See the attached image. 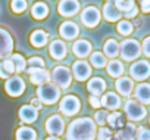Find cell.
Listing matches in <instances>:
<instances>
[{
  "label": "cell",
  "mask_w": 150,
  "mask_h": 140,
  "mask_svg": "<svg viewBox=\"0 0 150 140\" xmlns=\"http://www.w3.org/2000/svg\"><path fill=\"white\" fill-rule=\"evenodd\" d=\"M11 60H12V63H13V66H15V72H22V71H25L27 62H25L24 56H21V55H12V56H11Z\"/></svg>",
  "instance_id": "obj_33"
},
{
  "label": "cell",
  "mask_w": 150,
  "mask_h": 140,
  "mask_svg": "<svg viewBox=\"0 0 150 140\" xmlns=\"http://www.w3.org/2000/svg\"><path fill=\"white\" fill-rule=\"evenodd\" d=\"M37 96L38 99L41 100V103H46V105H53L59 100L60 97V90L59 87H56L54 84L52 83H46V84H41L37 90Z\"/></svg>",
  "instance_id": "obj_3"
},
{
  "label": "cell",
  "mask_w": 150,
  "mask_h": 140,
  "mask_svg": "<svg viewBox=\"0 0 150 140\" xmlns=\"http://www.w3.org/2000/svg\"><path fill=\"white\" fill-rule=\"evenodd\" d=\"M57 9L62 16L69 18V16L77 15V12L80 9V3H78V0H60Z\"/></svg>",
  "instance_id": "obj_14"
},
{
  "label": "cell",
  "mask_w": 150,
  "mask_h": 140,
  "mask_svg": "<svg viewBox=\"0 0 150 140\" xmlns=\"http://www.w3.org/2000/svg\"><path fill=\"white\" fill-rule=\"evenodd\" d=\"M72 72L78 81H86L91 75V68L86 60L81 59V60H77L72 65Z\"/></svg>",
  "instance_id": "obj_11"
},
{
  "label": "cell",
  "mask_w": 150,
  "mask_h": 140,
  "mask_svg": "<svg viewBox=\"0 0 150 140\" xmlns=\"http://www.w3.org/2000/svg\"><path fill=\"white\" fill-rule=\"evenodd\" d=\"M81 21L86 27L88 28H94L97 27V24L100 22V12L96 6H88L83 11L81 14Z\"/></svg>",
  "instance_id": "obj_9"
},
{
  "label": "cell",
  "mask_w": 150,
  "mask_h": 140,
  "mask_svg": "<svg viewBox=\"0 0 150 140\" xmlns=\"http://www.w3.org/2000/svg\"><path fill=\"white\" fill-rule=\"evenodd\" d=\"M96 134V122L91 118H77L66 130V140H94Z\"/></svg>",
  "instance_id": "obj_1"
},
{
  "label": "cell",
  "mask_w": 150,
  "mask_h": 140,
  "mask_svg": "<svg viewBox=\"0 0 150 140\" xmlns=\"http://www.w3.org/2000/svg\"><path fill=\"white\" fill-rule=\"evenodd\" d=\"M149 122H150V119H149Z\"/></svg>",
  "instance_id": "obj_48"
},
{
  "label": "cell",
  "mask_w": 150,
  "mask_h": 140,
  "mask_svg": "<svg viewBox=\"0 0 150 140\" xmlns=\"http://www.w3.org/2000/svg\"><path fill=\"white\" fill-rule=\"evenodd\" d=\"M105 89H106V83H105L103 78L94 77V78H91L87 83V90L91 93V96H97L99 97L100 95H103Z\"/></svg>",
  "instance_id": "obj_20"
},
{
  "label": "cell",
  "mask_w": 150,
  "mask_h": 140,
  "mask_svg": "<svg viewBox=\"0 0 150 140\" xmlns=\"http://www.w3.org/2000/svg\"><path fill=\"white\" fill-rule=\"evenodd\" d=\"M135 136H137V127L131 122L125 124L122 128L116 131V137L119 140H135Z\"/></svg>",
  "instance_id": "obj_23"
},
{
  "label": "cell",
  "mask_w": 150,
  "mask_h": 140,
  "mask_svg": "<svg viewBox=\"0 0 150 140\" xmlns=\"http://www.w3.org/2000/svg\"><path fill=\"white\" fill-rule=\"evenodd\" d=\"M96 136H97V140H110V139L113 137V136H112L110 128H106V127L100 128V130H99V133H97Z\"/></svg>",
  "instance_id": "obj_38"
},
{
  "label": "cell",
  "mask_w": 150,
  "mask_h": 140,
  "mask_svg": "<svg viewBox=\"0 0 150 140\" xmlns=\"http://www.w3.org/2000/svg\"><path fill=\"white\" fill-rule=\"evenodd\" d=\"M38 117V111L35 108H33L31 105H27V106H22L19 109V118L25 122H34Z\"/></svg>",
  "instance_id": "obj_24"
},
{
  "label": "cell",
  "mask_w": 150,
  "mask_h": 140,
  "mask_svg": "<svg viewBox=\"0 0 150 140\" xmlns=\"http://www.w3.org/2000/svg\"><path fill=\"white\" fill-rule=\"evenodd\" d=\"M119 52L124 60H135L140 55H141V46L137 40L134 38H127L119 44Z\"/></svg>",
  "instance_id": "obj_2"
},
{
  "label": "cell",
  "mask_w": 150,
  "mask_h": 140,
  "mask_svg": "<svg viewBox=\"0 0 150 140\" xmlns=\"http://www.w3.org/2000/svg\"><path fill=\"white\" fill-rule=\"evenodd\" d=\"M135 140H150V130H147V128H144V127L137 128Z\"/></svg>",
  "instance_id": "obj_39"
},
{
  "label": "cell",
  "mask_w": 150,
  "mask_h": 140,
  "mask_svg": "<svg viewBox=\"0 0 150 140\" xmlns=\"http://www.w3.org/2000/svg\"><path fill=\"white\" fill-rule=\"evenodd\" d=\"M28 65H30V68H43L44 66V60L41 58H38V56H34V58H31L28 60Z\"/></svg>",
  "instance_id": "obj_40"
},
{
  "label": "cell",
  "mask_w": 150,
  "mask_h": 140,
  "mask_svg": "<svg viewBox=\"0 0 150 140\" xmlns=\"http://www.w3.org/2000/svg\"><path fill=\"white\" fill-rule=\"evenodd\" d=\"M27 72L30 75L31 83L37 84V86L46 84L50 80V74L46 71V69H43V68H30V69H27Z\"/></svg>",
  "instance_id": "obj_13"
},
{
  "label": "cell",
  "mask_w": 150,
  "mask_h": 140,
  "mask_svg": "<svg viewBox=\"0 0 150 140\" xmlns=\"http://www.w3.org/2000/svg\"><path fill=\"white\" fill-rule=\"evenodd\" d=\"M13 72H15V66L11 59H5L3 62H0V77L2 78L8 80L9 77H12Z\"/></svg>",
  "instance_id": "obj_29"
},
{
  "label": "cell",
  "mask_w": 150,
  "mask_h": 140,
  "mask_svg": "<svg viewBox=\"0 0 150 140\" xmlns=\"http://www.w3.org/2000/svg\"><path fill=\"white\" fill-rule=\"evenodd\" d=\"M115 87H116V92L122 96H129L134 90V83L131 78L128 77H119L115 83Z\"/></svg>",
  "instance_id": "obj_17"
},
{
  "label": "cell",
  "mask_w": 150,
  "mask_h": 140,
  "mask_svg": "<svg viewBox=\"0 0 150 140\" xmlns=\"http://www.w3.org/2000/svg\"><path fill=\"white\" fill-rule=\"evenodd\" d=\"M103 15H105V19L109 21V22H116L122 16V14L116 9V6H115V3L112 2V0H109V2L105 3V6H103Z\"/></svg>",
  "instance_id": "obj_19"
},
{
  "label": "cell",
  "mask_w": 150,
  "mask_h": 140,
  "mask_svg": "<svg viewBox=\"0 0 150 140\" xmlns=\"http://www.w3.org/2000/svg\"><path fill=\"white\" fill-rule=\"evenodd\" d=\"M12 11L15 14H21L27 9V2L25 0H12Z\"/></svg>",
  "instance_id": "obj_36"
},
{
  "label": "cell",
  "mask_w": 150,
  "mask_h": 140,
  "mask_svg": "<svg viewBox=\"0 0 150 140\" xmlns=\"http://www.w3.org/2000/svg\"><path fill=\"white\" fill-rule=\"evenodd\" d=\"M30 41L35 47H43L47 41V33H44L43 30H37L30 36Z\"/></svg>",
  "instance_id": "obj_27"
},
{
  "label": "cell",
  "mask_w": 150,
  "mask_h": 140,
  "mask_svg": "<svg viewBox=\"0 0 150 140\" xmlns=\"http://www.w3.org/2000/svg\"><path fill=\"white\" fill-rule=\"evenodd\" d=\"M134 97L141 105H150V84L149 83L138 84L134 90Z\"/></svg>",
  "instance_id": "obj_15"
},
{
  "label": "cell",
  "mask_w": 150,
  "mask_h": 140,
  "mask_svg": "<svg viewBox=\"0 0 150 140\" xmlns=\"http://www.w3.org/2000/svg\"><path fill=\"white\" fill-rule=\"evenodd\" d=\"M106 66H108V74L113 78H119L124 74V65H122V62H119L116 59L106 63Z\"/></svg>",
  "instance_id": "obj_25"
},
{
  "label": "cell",
  "mask_w": 150,
  "mask_h": 140,
  "mask_svg": "<svg viewBox=\"0 0 150 140\" xmlns=\"http://www.w3.org/2000/svg\"><path fill=\"white\" fill-rule=\"evenodd\" d=\"M141 11L144 14H150V0H141Z\"/></svg>",
  "instance_id": "obj_44"
},
{
  "label": "cell",
  "mask_w": 150,
  "mask_h": 140,
  "mask_svg": "<svg viewBox=\"0 0 150 140\" xmlns=\"http://www.w3.org/2000/svg\"><path fill=\"white\" fill-rule=\"evenodd\" d=\"M46 131L52 136H60L65 131V121L62 117L59 115H52L47 121H46Z\"/></svg>",
  "instance_id": "obj_10"
},
{
  "label": "cell",
  "mask_w": 150,
  "mask_h": 140,
  "mask_svg": "<svg viewBox=\"0 0 150 140\" xmlns=\"http://www.w3.org/2000/svg\"><path fill=\"white\" fill-rule=\"evenodd\" d=\"M88 103H90L91 108H100L102 106V102H100V99L97 96H90L88 97Z\"/></svg>",
  "instance_id": "obj_42"
},
{
  "label": "cell",
  "mask_w": 150,
  "mask_h": 140,
  "mask_svg": "<svg viewBox=\"0 0 150 140\" xmlns=\"http://www.w3.org/2000/svg\"><path fill=\"white\" fill-rule=\"evenodd\" d=\"M108 112L106 111H97L96 115H94V122L99 124V125H105L106 121H108Z\"/></svg>",
  "instance_id": "obj_37"
},
{
  "label": "cell",
  "mask_w": 150,
  "mask_h": 140,
  "mask_svg": "<svg viewBox=\"0 0 150 140\" xmlns=\"http://www.w3.org/2000/svg\"><path fill=\"white\" fill-rule=\"evenodd\" d=\"M80 99L75 97V96H65L59 105V109L63 115H68V117H72L75 114H78L80 111Z\"/></svg>",
  "instance_id": "obj_7"
},
{
  "label": "cell",
  "mask_w": 150,
  "mask_h": 140,
  "mask_svg": "<svg viewBox=\"0 0 150 140\" xmlns=\"http://www.w3.org/2000/svg\"><path fill=\"white\" fill-rule=\"evenodd\" d=\"M116 30L121 36H129L134 30V25L128 21V19H124V21H119L118 25H116Z\"/></svg>",
  "instance_id": "obj_34"
},
{
  "label": "cell",
  "mask_w": 150,
  "mask_h": 140,
  "mask_svg": "<svg viewBox=\"0 0 150 140\" xmlns=\"http://www.w3.org/2000/svg\"><path fill=\"white\" fill-rule=\"evenodd\" d=\"M100 102H102V106H105L109 111H116L121 106V97L116 93H112V92L105 93L103 97L100 99Z\"/></svg>",
  "instance_id": "obj_18"
},
{
  "label": "cell",
  "mask_w": 150,
  "mask_h": 140,
  "mask_svg": "<svg viewBox=\"0 0 150 140\" xmlns=\"http://www.w3.org/2000/svg\"><path fill=\"white\" fill-rule=\"evenodd\" d=\"M52 80L54 83L56 87H60V89H68L72 83V75H71V71L69 68L66 66H56L52 72Z\"/></svg>",
  "instance_id": "obj_5"
},
{
  "label": "cell",
  "mask_w": 150,
  "mask_h": 140,
  "mask_svg": "<svg viewBox=\"0 0 150 140\" xmlns=\"http://www.w3.org/2000/svg\"><path fill=\"white\" fill-rule=\"evenodd\" d=\"M90 63H91L93 66H96V68H105L108 62H106V58H105L103 53L94 52V53L90 55Z\"/></svg>",
  "instance_id": "obj_32"
},
{
  "label": "cell",
  "mask_w": 150,
  "mask_h": 140,
  "mask_svg": "<svg viewBox=\"0 0 150 140\" xmlns=\"http://www.w3.org/2000/svg\"><path fill=\"white\" fill-rule=\"evenodd\" d=\"M103 50H105V56H108V58H116L118 53H119V44H118L116 40L109 38V40H106V43L103 46Z\"/></svg>",
  "instance_id": "obj_26"
},
{
  "label": "cell",
  "mask_w": 150,
  "mask_h": 140,
  "mask_svg": "<svg viewBox=\"0 0 150 140\" xmlns=\"http://www.w3.org/2000/svg\"><path fill=\"white\" fill-rule=\"evenodd\" d=\"M72 52L75 53V56H78V58H86L91 52V44L87 40H77L74 43V46H72Z\"/></svg>",
  "instance_id": "obj_21"
},
{
  "label": "cell",
  "mask_w": 150,
  "mask_h": 140,
  "mask_svg": "<svg viewBox=\"0 0 150 140\" xmlns=\"http://www.w3.org/2000/svg\"><path fill=\"white\" fill-rule=\"evenodd\" d=\"M115 6H116V9L122 14H125V12H128L129 9H132L134 6H135V3H134V0H115Z\"/></svg>",
  "instance_id": "obj_35"
},
{
  "label": "cell",
  "mask_w": 150,
  "mask_h": 140,
  "mask_svg": "<svg viewBox=\"0 0 150 140\" xmlns=\"http://www.w3.org/2000/svg\"><path fill=\"white\" fill-rule=\"evenodd\" d=\"M47 14H49V8H47L44 3H41V2L35 3V5L33 6V9H31V15H33V18H35V19H43V18L47 16Z\"/></svg>",
  "instance_id": "obj_31"
},
{
  "label": "cell",
  "mask_w": 150,
  "mask_h": 140,
  "mask_svg": "<svg viewBox=\"0 0 150 140\" xmlns=\"http://www.w3.org/2000/svg\"><path fill=\"white\" fill-rule=\"evenodd\" d=\"M124 111H125L127 118L129 121H134V122L135 121H141L146 117V114H147L144 105H141V103H138L137 100H132V99H129V100L125 102Z\"/></svg>",
  "instance_id": "obj_4"
},
{
  "label": "cell",
  "mask_w": 150,
  "mask_h": 140,
  "mask_svg": "<svg viewBox=\"0 0 150 140\" xmlns=\"http://www.w3.org/2000/svg\"><path fill=\"white\" fill-rule=\"evenodd\" d=\"M112 128H122L124 125H125V119H124V117H122V114L121 112H118V111H115V112H112V114H109L108 115V121H106Z\"/></svg>",
  "instance_id": "obj_28"
},
{
  "label": "cell",
  "mask_w": 150,
  "mask_h": 140,
  "mask_svg": "<svg viewBox=\"0 0 150 140\" xmlns=\"http://www.w3.org/2000/svg\"><path fill=\"white\" fill-rule=\"evenodd\" d=\"M12 49H13V40H12L11 34L6 30L0 28V59L8 58L11 55Z\"/></svg>",
  "instance_id": "obj_12"
},
{
  "label": "cell",
  "mask_w": 150,
  "mask_h": 140,
  "mask_svg": "<svg viewBox=\"0 0 150 140\" xmlns=\"http://www.w3.org/2000/svg\"><path fill=\"white\" fill-rule=\"evenodd\" d=\"M129 74L137 81H143V80L149 78L150 77V63L147 60H137L135 63L131 65Z\"/></svg>",
  "instance_id": "obj_6"
},
{
  "label": "cell",
  "mask_w": 150,
  "mask_h": 140,
  "mask_svg": "<svg viewBox=\"0 0 150 140\" xmlns=\"http://www.w3.org/2000/svg\"><path fill=\"white\" fill-rule=\"evenodd\" d=\"M108 2H109V0H108Z\"/></svg>",
  "instance_id": "obj_49"
},
{
  "label": "cell",
  "mask_w": 150,
  "mask_h": 140,
  "mask_svg": "<svg viewBox=\"0 0 150 140\" xmlns=\"http://www.w3.org/2000/svg\"><path fill=\"white\" fill-rule=\"evenodd\" d=\"M59 33H60V36H62L63 38H66V40H74L75 37L78 36L80 28H78V25L75 24V22L66 21V22H63V24L60 25Z\"/></svg>",
  "instance_id": "obj_16"
},
{
  "label": "cell",
  "mask_w": 150,
  "mask_h": 140,
  "mask_svg": "<svg viewBox=\"0 0 150 140\" xmlns=\"http://www.w3.org/2000/svg\"><path fill=\"white\" fill-rule=\"evenodd\" d=\"M137 14H138V9H137V6H134L132 9H129L128 12H125L124 15H125V18H127V19H131V18H135V16H137Z\"/></svg>",
  "instance_id": "obj_43"
},
{
  "label": "cell",
  "mask_w": 150,
  "mask_h": 140,
  "mask_svg": "<svg viewBox=\"0 0 150 140\" xmlns=\"http://www.w3.org/2000/svg\"><path fill=\"white\" fill-rule=\"evenodd\" d=\"M110 140H119V139H118V137H116V136H115V137H112V139H110Z\"/></svg>",
  "instance_id": "obj_47"
},
{
  "label": "cell",
  "mask_w": 150,
  "mask_h": 140,
  "mask_svg": "<svg viewBox=\"0 0 150 140\" xmlns=\"http://www.w3.org/2000/svg\"><path fill=\"white\" fill-rule=\"evenodd\" d=\"M46 140H59V137H56V136H50V137H47Z\"/></svg>",
  "instance_id": "obj_46"
},
{
  "label": "cell",
  "mask_w": 150,
  "mask_h": 140,
  "mask_svg": "<svg viewBox=\"0 0 150 140\" xmlns=\"http://www.w3.org/2000/svg\"><path fill=\"white\" fill-rule=\"evenodd\" d=\"M5 90H6V93H8L9 96H13V97L21 96L22 92L25 90V83H24V80H22L21 77H18V75L9 77V78L6 80V83H5Z\"/></svg>",
  "instance_id": "obj_8"
},
{
  "label": "cell",
  "mask_w": 150,
  "mask_h": 140,
  "mask_svg": "<svg viewBox=\"0 0 150 140\" xmlns=\"http://www.w3.org/2000/svg\"><path fill=\"white\" fill-rule=\"evenodd\" d=\"M15 137H16V140H35L37 133L30 127H21V128H18Z\"/></svg>",
  "instance_id": "obj_30"
},
{
  "label": "cell",
  "mask_w": 150,
  "mask_h": 140,
  "mask_svg": "<svg viewBox=\"0 0 150 140\" xmlns=\"http://www.w3.org/2000/svg\"><path fill=\"white\" fill-rule=\"evenodd\" d=\"M31 106H33V108H35V109L38 111V109H41V108H43V103H41V100L37 97V99H33V100H31Z\"/></svg>",
  "instance_id": "obj_45"
},
{
  "label": "cell",
  "mask_w": 150,
  "mask_h": 140,
  "mask_svg": "<svg viewBox=\"0 0 150 140\" xmlns=\"http://www.w3.org/2000/svg\"><path fill=\"white\" fill-rule=\"evenodd\" d=\"M50 55L56 60H62L66 56V44L62 40H54L50 44Z\"/></svg>",
  "instance_id": "obj_22"
},
{
  "label": "cell",
  "mask_w": 150,
  "mask_h": 140,
  "mask_svg": "<svg viewBox=\"0 0 150 140\" xmlns=\"http://www.w3.org/2000/svg\"><path fill=\"white\" fill-rule=\"evenodd\" d=\"M141 52H143L147 58H150V36H149V37H146V38L143 40V44H141Z\"/></svg>",
  "instance_id": "obj_41"
}]
</instances>
